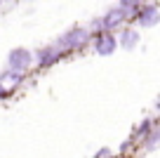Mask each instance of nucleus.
Wrapping results in <instances>:
<instances>
[{"mask_svg": "<svg viewBox=\"0 0 160 158\" xmlns=\"http://www.w3.org/2000/svg\"><path fill=\"white\" fill-rule=\"evenodd\" d=\"M155 144H158V130H153V132H151V137L146 139V149H148V151H153Z\"/></svg>", "mask_w": 160, "mask_h": 158, "instance_id": "nucleus-8", "label": "nucleus"}, {"mask_svg": "<svg viewBox=\"0 0 160 158\" xmlns=\"http://www.w3.org/2000/svg\"><path fill=\"white\" fill-rule=\"evenodd\" d=\"M57 59H59V50H57V47H42L38 52L40 66H50V64H54Z\"/></svg>", "mask_w": 160, "mask_h": 158, "instance_id": "nucleus-6", "label": "nucleus"}, {"mask_svg": "<svg viewBox=\"0 0 160 158\" xmlns=\"http://www.w3.org/2000/svg\"><path fill=\"white\" fill-rule=\"evenodd\" d=\"M94 158H111V151H108V149H101V151H97Z\"/></svg>", "mask_w": 160, "mask_h": 158, "instance_id": "nucleus-10", "label": "nucleus"}, {"mask_svg": "<svg viewBox=\"0 0 160 158\" xmlns=\"http://www.w3.org/2000/svg\"><path fill=\"white\" fill-rule=\"evenodd\" d=\"M5 94H7V87H2V83H0V99L5 97Z\"/></svg>", "mask_w": 160, "mask_h": 158, "instance_id": "nucleus-11", "label": "nucleus"}, {"mask_svg": "<svg viewBox=\"0 0 160 158\" xmlns=\"http://www.w3.org/2000/svg\"><path fill=\"white\" fill-rule=\"evenodd\" d=\"M137 43H139V33H137L134 29H125V31H122V35H120V45H122V50H132Z\"/></svg>", "mask_w": 160, "mask_h": 158, "instance_id": "nucleus-7", "label": "nucleus"}, {"mask_svg": "<svg viewBox=\"0 0 160 158\" xmlns=\"http://www.w3.org/2000/svg\"><path fill=\"white\" fill-rule=\"evenodd\" d=\"M115 47H118V40L111 33H99V38H97V52L99 55H113Z\"/></svg>", "mask_w": 160, "mask_h": 158, "instance_id": "nucleus-4", "label": "nucleus"}, {"mask_svg": "<svg viewBox=\"0 0 160 158\" xmlns=\"http://www.w3.org/2000/svg\"><path fill=\"white\" fill-rule=\"evenodd\" d=\"M5 80H10V83H19L21 80V73H14V71H7L5 76H2Z\"/></svg>", "mask_w": 160, "mask_h": 158, "instance_id": "nucleus-9", "label": "nucleus"}, {"mask_svg": "<svg viewBox=\"0 0 160 158\" xmlns=\"http://www.w3.org/2000/svg\"><path fill=\"white\" fill-rule=\"evenodd\" d=\"M137 19L141 21V26H153V24H158L160 12H158V7H155V5H144L139 10V14H137Z\"/></svg>", "mask_w": 160, "mask_h": 158, "instance_id": "nucleus-3", "label": "nucleus"}, {"mask_svg": "<svg viewBox=\"0 0 160 158\" xmlns=\"http://www.w3.org/2000/svg\"><path fill=\"white\" fill-rule=\"evenodd\" d=\"M7 61H10V71H14V73H21V71H26L31 66V61H33V55H31L28 50H12L10 57H7Z\"/></svg>", "mask_w": 160, "mask_h": 158, "instance_id": "nucleus-1", "label": "nucleus"}, {"mask_svg": "<svg viewBox=\"0 0 160 158\" xmlns=\"http://www.w3.org/2000/svg\"><path fill=\"white\" fill-rule=\"evenodd\" d=\"M127 17L122 14V12L115 7V10H111V12H106V17L99 21V26H104V29H115V26H120L122 21H125Z\"/></svg>", "mask_w": 160, "mask_h": 158, "instance_id": "nucleus-5", "label": "nucleus"}, {"mask_svg": "<svg viewBox=\"0 0 160 158\" xmlns=\"http://www.w3.org/2000/svg\"><path fill=\"white\" fill-rule=\"evenodd\" d=\"M87 38H90V31L87 29H73L61 38V45L66 50H75V47H82L87 43Z\"/></svg>", "mask_w": 160, "mask_h": 158, "instance_id": "nucleus-2", "label": "nucleus"}]
</instances>
